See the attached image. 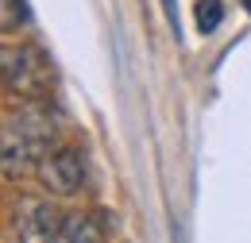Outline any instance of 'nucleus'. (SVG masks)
Listing matches in <instances>:
<instances>
[{
  "mask_svg": "<svg viewBox=\"0 0 251 243\" xmlns=\"http://www.w3.org/2000/svg\"><path fill=\"white\" fill-rule=\"evenodd\" d=\"M244 4H248V12H251V0H244Z\"/></svg>",
  "mask_w": 251,
  "mask_h": 243,
  "instance_id": "nucleus-10",
  "label": "nucleus"
},
{
  "mask_svg": "<svg viewBox=\"0 0 251 243\" xmlns=\"http://www.w3.org/2000/svg\"><path fill=\"white\" fill-rule=\"evenodd\" d=\"M0 143H4V178H8V182L24 178L31 166H39L35 151L27 147V139L20 135V127H16L12 120L4 123V135H0Z\"/></svg>",
  "mask_w": 251,
  "mask_h": 243,
  "instance_id": "nucleus-5",
  "label": "nucleus"
},
{
  "mask_svg": "<svg viewBox=\"0 0 251 243\" xmlns=\"http://www.w3.org/2000/svg\"><path fill=\"white\" fill-rule=\"evenodd\" d=\"M12 123L20 127V135L27 139V147L35 151V158L43 162L50 147H54V139H58V127H54V116L43 108V104H27L20 116H12Z\"/></svg>",
  "mask_w": 251,
  "mask_h": 243,
  "instance_id": "nucleus-4",
  "label": "nucleus"
},
{
  "mask_svg": "<svg viewBox=\"0 0 251 243\" xmlns=\"http://www.w3.org/2000/svg\"><path fill=\"white\" fill-rule=\"evenodd\" d=\"M58 243H104V228L97 224V216L74 213V216H66Z\"/></svg>",
  "mask_w": 251,
  "mask_h": 243,
  "instance_id": "nucleus-6",
  "label": "nucleus"
},
{
  "mask_svg": "<svg viewBox=\"0 0 251 243\" xmlns=\"http://www.w3.org/2000/svg\"><path fill=\"white\" fill-rule=\"evenodd\" d=\"M39 182L50 193H58V197L77 193L85 185V158L77 151H50L39 162Z\"/></svg>",
  "mask_w": 251,
  "mask_h": 243,
  "instance_id": "nucleus-3",
  "label": "nucleus"
},
{
  "mask_svg": "<svg viewBox=\"0 0 251 243\" xmlns=\"http://www.w3.org/2000/svg\"><path fill=\"white\" fill-rule=\"evenodd\" d=\"M220 20H224V4L220 0H197V27L205 31V35L217 31Z\"/></svg>",
  "mask_w": 251,
  "mask_h": 243,
  "instance_id": "nucleus-7",
  "label": "nucleus"
},
{
  "mask_svg": "<svg viewBox=\"0 0 251 243\" xmlns=\"http://www.w3.org/2000/svg\"><path fill=\"white\" fill-rule=\"evenodd\" d=\"M4 85L24 100H47L50 93V62L39 47H4Z\"/></svg>",
  "mask_w": 251,
  "mask_h": 243,
  "instance_id": "nucleus-1",
  "label": "nucleus"
},
{
  "mask_svg": "<svg viewBox=\"0 0 251 243\" xmlns=\"http://www.w3.org/2000/svg\"><path fill=\"white\" fill-rule=\"evenodd\" d=\"M162 4H166V16H170V20L178 24V12H174V0H162Z\"/></svg>",
  "mask_w": 251,
  "mask_h": 243,
  "instance_id": "nucleus-9",
  "label": "nucleus"
},
{
  "mask_svg": "<svg viewBox=\"0 0 251 243\" xmlns=\"http://www.w3.org/2000/svg\"><path fill=\"white\" fill-rule=\"evenodd\" d=\"M27 20V8H24V0H4V31H16L20 24Z\"/></svg>",
  "mask_w": 251,
  "mask_h": 243,
  "instance_id": "nucleus-8",
  "label": "nucleus"
},
{
  "mask_svg": "<svg viewBox=\"0 0 251 243\" xmlns=\"http://www.w3.org/2000/svg\"><path fill=\"white\" fill-rule=\"evenodd\" d=\"M62 224H66V216L58 213L50 201L27 197V201H20V209H16V240L20 243H58Z\"/></svg>",
  "mask_w": 251,
  "mask_h": 243,
  "instance_id": "nucleus-2",
  "label": "nucleus"
}]
</instances>
